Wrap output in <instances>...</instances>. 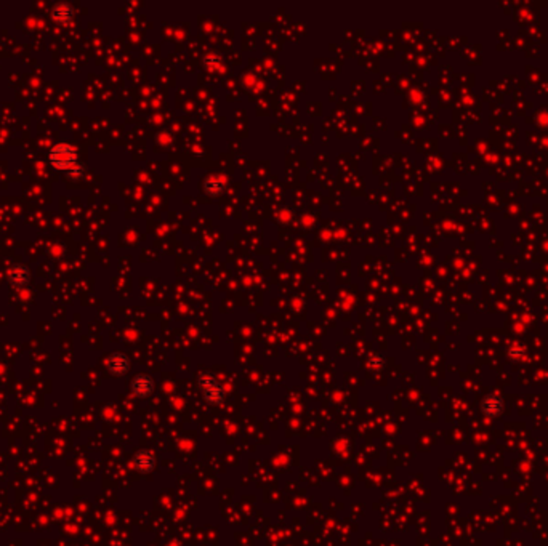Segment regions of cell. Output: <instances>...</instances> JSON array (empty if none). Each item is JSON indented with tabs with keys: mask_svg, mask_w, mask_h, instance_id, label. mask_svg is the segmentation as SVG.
Listing matches in <instances>:
<instances>
[{
	"mask_svg": "<svg viewBox=\"0 0 548 546\" xmlns=\"http://www.w3.org/2000/svg\"><path fill=\"white\" fill-rule=\"evenodd\" d=\"M49 162L56 170H64V172H67V170H71L76 164H79L77 149L67 141H59L52 146V149L49 152Z\"/></svg>",
	"mask_w": 548,
	"mask_h": 546,
	"instance_id": "6da1fadb",
	"label": "cell"
},
{
	"mask_svg": "<svg viewBox=\"0 0 548 546\" xmlns=\"http://www.w3.org/2000/svg\"><path fill=\"white\" fill-rule=\"evenodd\" d=\"M200 390H202V396H204V400L209 405H220L224 402L226 399V393L223 390L221 383L218 381V378H215V375H212L209 372L202 373L199 380H197Z\"/></svg>",
	"mask_w": 548,
	"mask_h": 546,
	"instance_id": "7a4b0ae2",
	"label": "cell"
},
{
	"mask_svg": "<svg viewBox=\"0 0 548 546\" xmlns=\"http://www.w3.org/2000/svg\"><path fill=\"white\" fill-rule=\"evenodd\" d=\"M154 388H156V383H154L152 377H149L146 373H140L132 380V391L140 399H146L152 396Z\"/></svg>",
	"mask_w": 548,
	"mask_h": 546,
	"instance_id": "3957f363",
	"label": "cell"
},
{
	"mask_svg": "<svg viewBox=\"0 0 548 546\" xmlns=\"http://www.w3.org/2000/svg\"><path fill=\"white\" fill-rule=\"evenodd\" d=\"M31 269L26 264H13L8 271V282L13 287H25L31 282Z\"/></svg>",
	"mask_w": 548,
	"mask_h": 546,
	"instance_id": "277c9868",
	"label": "cell"
},
{
	"mask_svg": "<svg viewBox=\"0 0 548 546\" xmlns=\"http://www.w3.org/2000/svg\"><path fill=\"white\" fill-rule=\"evenodd\" d=\"M130 369V359L124 353H114L108 359V370L116 375V377H122Z\"/></svg>",
	"mask_w": 548,
	"mask_h": 546,
	"instance_id": "5b68a950",
	"label": "cell"
},
{
	"mask_svg": "<svg viewBox=\"0 0 548 546\" xmlns=\"http://www.w3.org/2000/svg\"><path fill=\"white\" fill-rule=\"evenodd\" d=\"M156 455H154L151 450H140L135 457H133V466L136 471L140 472H151L156 466Z\"/></svg>",
	"mask_w": 548,
	"mask_h": 546,
	"instance_id": "8992f818",
	"label": "cell"
},
{
	"mask_svg": "<svg viewBox=\"0 0 548 546\" xmlns=\"http://www.w3.org/2000/svg\"><path fill=\"white\" fill-rule=\"evenodd\" d=\"M73 16H74V10H73V7H71L69 4H66V2L55 4L53 8H52V18H53L56 22L66 24V22H69L71 19H73Z\"/></svg>",
	"mask_w": 548,
	"mask_h": 546,
	"instance_id": "52a82bcc",
	"label": "cell"
},
{
	"mask_svg": "<svg viewBox=\"0 0 548 546\" xmlns=\"http://www.w3.org/2000/svg\"><path fill=\"white\" fill-rule=\"evenodd\" d=\"M83 173H85V167H83L80 162L76 164L73 168L67 170V172H66L67 178H71V179H80V178L83 176Z\"/></svg>",
	"mask_w": 548,
	"mask_h": 546,
	"instance_id": "ba28073f",
	"label": "cell"
}]
</instances>
